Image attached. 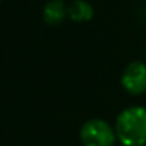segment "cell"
<instances>
[{"label":"cell","mask_w":146,"mask_h":146,"mask_svg":"<svg viewBox=\"0 0 146 146\" xmlns=\"http://www.w3.org/2000/svg\"><path fill=\"white\" fill-rule=\"evenodd\" d=\"M93 16H94V10L86 0H74L68 7V17L76 24L88 22L93 19Z\"/></svg>","instance_id":"5b68a950"},{"label":"cell","mask_w":146,"mask_h":146,"mask_svg":"<svg viewBox=\"0 0 146 146\" xmlns=\"http://www.w3.org/2000/svg\"><path fill=\"white\" fill-rule=\"evenodd\" d=\"M42 17L49 25H60L68 17V7L63 0H49L44 5Z\"/></svg>","instance_id":"277c9868"},{"label":"cell","mask_w":146,"mask_h":146,"mask_svg":"<svg viewBox=\"0 0 146 146\" xmlns=\"http://www.w3.org/2000/svg\"><path fill=\"white\" fill-rule=\"evenodd\" d=\"M121 85L129 94L140 96L146 91V63L132 61L121 74Z\"/></svg>","instance_id":"3957f363"},{"label":"cell","mask_w":146,"mask_h":146,"mask_svg":"<svg viewBox=\"0 0 146 146\" xmlns=\"http://www.w3.org/2000/svg\"><path fill=\"white\" fill-rule=\"evenodd\" d=\"M116 140L123 146L146 145V107L132 105L116 116L115 123Z\"/></svg>","instance_id":"6da1fadb"},{"label":"cell","mask_w":146,"mask_h":146,"mask_svg":"<svg viewBox=\"0 0 146 146\" xmlns=\"http://www.w3.org/2000/svg\"><path fill=\"white\" fill-rule=\"evenodd\" d=\"M0 2H2V0H0Z\"/></svg>","instance_id":"8992f818"},{"label":"cell","mask_w":146,"mask_h":146,"mask_svg":"<svg viewBox=\"0 0 146 146\" xmlns=\"http://www.w3.org/2000/svg\"><path fill=\"white\" fill-rule=\"evenodd\" d=\"M80 141L83 146H113L116 141V133L105 119L93 118L80 129Z\"/></svg>","instance_id":"7a4b0ae2"}]
</instances>
